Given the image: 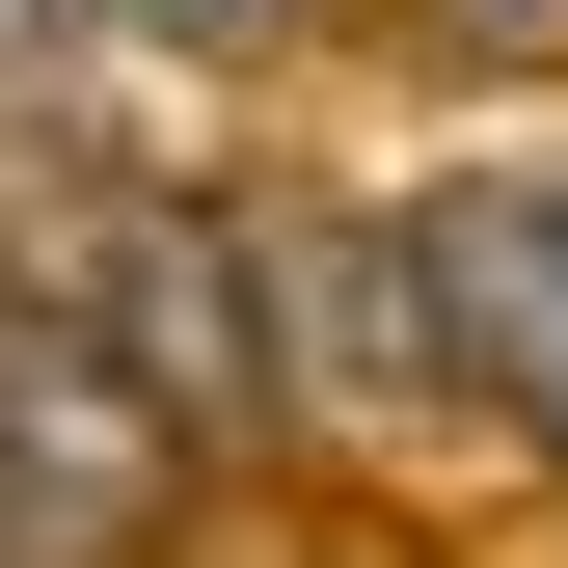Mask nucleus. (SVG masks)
<instances>
[{
	"instance_id": "4",
	"label": "nucleus",
	"mask_w": 568,
	"mask_h": 568,
	"mask_svg": "<svg viewBox=\"0 0 568 568\" xmlns=\"http://www.w3.org/2000/svg\"><path fill=\"white\" fill-rule=\"evenodd\" d=\"M434 54H460V82H541V54H568V0H434Z\"/></svg>"
},
{
	"instance_id": "3",
	"label": "nucleus",
	"mask_w": 568,
	"mask_h": 568,
	"mask_svg": "<svg viewBox=\"0 0 568 568\" xmlns=\"http://www.w3.org/2000/svg\"><path fill=\"white\" fill-rule=\"evenodd\" d=\"M244 271H271V406H379V434H434V406H460L406 217H244Z\"/></svg>"
},
{
	"instance_id": "1",
	"label": "nucleus",
	"mask_w": 568,
	"mask_h": 568,
	"mask_svg": "<svg viewBox=\"0 0 568 568\" xmlns=\"http://www.w3.org/2000/svg\"><path fill=\"white\" fill-rule=\"evenodd\" d=\"M163 515H190V434L109 379L82 325H28V298H0V568H135Z\"/></svg>"
},
{
	"instance_id": "5",
	"label": "nucleus",
	"mask_w": 568,
	"mask_h": 568,
	"mask_svg": "<svg viewBox=\"0 0 568 568\" xmlns=\"http://www.w3.org/2000/svg\"><path fill=\"white\" fill-rule=\"evenodd\" d=\"M135 28H217V54H271V28H298V0H135Z\"/></svg>"
},
{
	"instance_id": "2",
	"label": "nucleus",
	"mask_w": 568,
	"mask_h": 568,
	"mask_svg": "<svg viewBox=\"0 0 568 568\" xmlns=\"http://www.w3.org/2000/svg\"><path fill=\"white\" fill-rule=\"evenodd\" d=\"M406 271H434L460 406H515V434L568 460V163H460L434 217H406Z\"/></svg>"
},
{
	"instance_id": "6",
	"label": "nucleus",
	"mask_w": 568,
	"mask_h": 568,
	"mask_svg": "<svg viewBox=\"0 0 568 568\" xmlns=\"http://www.w3.org/2000/svg\"><path fill=\"white\" fill-rule=\"evenodd\" d=\"M54 28H82V0H0V82H28V54H54Z\"/></svg>"
}]
</instances>
